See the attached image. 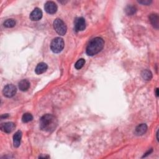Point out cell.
I'll use <instances>...</instances> for the list:
<instances>
[{
  "label": "cell",
  "instance_id": "cell-1",
  "mask_svg": "<svg viewBox=\"0 0 159 159\" xmlns=\"http://www.w3.org/2000/svg\"><path fill=\"white\" fill-rule=\"evenodd\" d=\"M40 128L45 132H52L57 128L58 120L54 116L47 114L40 119Z\"/></svg>",
  "mask_w": 159,
  "mask_h": 159
},
{
  "label": "cell",
  "instance_id": "cell-2",
  "mask_svg": "<svg viewBox=\"0 0 159 159\" xmlns=\"http://www.w3.org/2000/svg\"><path fill=\"white\" fill-rule=\"evenodd\" d=\"M104 45V40L101 38H95L91 40L87 47V54L89 56L97 55L103 49Z\"/></svg>",
  "mask_w": 159,
  "mask_h": 159
},
{
  "label": "cell",
  "instance_id": "cell-3",
  "mask_svg": "<svg viewBox=\"0 0 159 159\" xmlns=\"http://www.w3.org/2000/svg\"><path fill=\"white\" fill-rule=\"evenodd\" d=\"M64 47V42L60 38H56L53 39L50 44V49L54 53L60 52Z\"/></svg>",
  "mask_w": 159,
  "mask_h": 159
},
{
  "label": "cell",
  "instance_id": "cell-4",
  "mask_svg": "<svg viewBox=\"0 0 159 159\" xmlns=\"http://www.w3.org/2000/svg\"><path fill=\"white\" fill-rule=\"evenodd\" d=\"M54 28L57 33L60 35H64L67 33V26L65 23L60 19H56L54 21Z\"/></svg>",
  "mask_w": 159,
  "mask_h": 159
},
{
  "label": "cell",
  "instance_id": "cell-5",
  "mask_svg": "<svg viewBox=\"0 0 159 159\" xmlns=\"http://www.w3.org/2000/svg\"><path fill=\"white\" fill-rule=\"evenodd\" d=\"M17 92V88L13 84H8L3 90V93L4 97L7 98H12Z\"/></svg>",
  "mask_w": 159,
  "mask_h": 159
},
{
  "label": "cell",
  "instance_id": "cell-6",
  "mask_svg": "<svg viewBox=\"0 0 159 159\" xmlns=\"http://www.w3.org/2000/svg\"><path fill=\"white\" fill-rule=\"evenodd\" d=\"M45 11L49 14H55L57 11V4L53 1H47L44 5Z\"/></svg>",
  "mask_w": 159,
  "mask_h": 159
},
{
  "label": "cell",
  "instance_id": "cell-7",
  "mask_svg": "<svg viewBox=\"0 0 159 159\" xmlns=\"http://www.w3.org/2000/svg\"><path fill=\"white\" fill-rule=\"evenodd\" d=\"M86 28L85 20L83 18H77L75 21V29L77 32L82 31Z\"/></svg>",
  "mask_w": 159,
  "mask_h": 159
},
{
  "label": "cell",
  "instance_id": "cell-8",
  "mask_svg": "<svg viewBox=\"0 0 159 159\" xmlns=\"http://www.w3.org/2000/svg\"><path fill=\"white\" fill-rule=\"evenodd\" d=\"M42 17V12L40 9L36 8L30 14V19L33 21H37L40 20Z\"/></svg>",
  "mask_w": 159,
  "mask_h": 159
},
{
  "label": "cell",
  "instance_id": "cell-9",
  "mask_svg": "<svg viewBox=\"0 0 159 159\" xmlns=\"http://www.w3.org/2000/svg\"><path fill=\"white\" fill-rule=\"evenodd\" d=\"M15 124L12 122H8L1 125V129L6 133H11L15 129Z\"/></svg>",
  "mask_w": 159,
  "mask_h": 159
},
{
  "label": "cell",
  "instance_id": "cell-10",
  "mask_svg": "<svg viewBox=\"0 0 159 159\" xmlns=\"http://www.w3.org/2000/svg\"><path fill=\"white\" fill-rule=\"evenodd\" d=\"M147 131V126L146 124H141L137 126L135 130V134L137 136H142Z\"/></svg>",
  "mask_w": 159,
  "mask_h": 159
},
{
  "label": "cell",
  "instance_id": "cell-11",
  "mask_svg": "<svg viewBox=\"0 0 159 159\" xmlns=\"http://www.w3.org/2000/svg\"><path fill=\"white\" fill-rule=\"evenodd\" d=\"M47 68H48V66H47L46 63L44 62H41L37 65L35 69V72L38 75H40V74L44 73V72H46V70H47Z\"/></svg>",
  "mask_w": 159,
  "mask_h": 159
},
{
  "label": "cell",
  "instance_id": "cell-12",
  "mask_svg": "<svg viewBox=\"0 0 159 159\" xmlns=\"http://www.w3.org/2000/svg\"><path fill=\"white\" fill-rule=\"evenodd\" d=\"M21 138H22V132L18 131L13 136V144L15 147H18L20 146Z\"/></svg>",
  "mask_w": 159,
  "mask_h": 159
},
{
  "label": "cell",
  "instance_id": "cell-13",
  "mask_svg": "<svg viewBox=\"0 0 159 159\" xmlns=\"http://www.w3.org/2000/svg\"><path fill=\"white\" fill-rule=\"evenodd\" d=\"M19 88L22 92L28 91L30 88V83L27 80H23L19 83Z\"/></svg>",
  "mask_w": 159,
  "mask_h": 159
},
{
  "label": "cell",
  "instance_id": "cell-14",
  "mask_svg": "<svg viewBox=\"0 0 159 159\" xmlns=\"http://www.w3.org/2000/svg\"><path fill=\"white\" fill-rule=\"evenodd\" d=\"M150 22L153 26V27L155 29H158V16L156 14H151L149 17Z\"/></svg>",
  "mask_w": 159,
  "mask_h": 159
},
{
  "label": "cell",
  "instance_id": "cell-15",
  "mask_svg": "<svg viewBox=\"0 0 159 159\" xmlns=\"http://www.w3.org/2000/svg\"><path fill=\"white\" fill-rule=\"evenodd\" d=\"M141 75L143 79L146 81H149L152 78V73L150 70H144L141 73Z\"/></svg>",
  "mask_w": 159,
  "mask_h": 159
},
{
  "label": "cell",
  "instance_id": "cell-16",
  "mask_svg": "<svg viewBox=\"0 0 159 159\" xmlns=\"http://www.w3.org/2000/svg\"><path fill=\"white\" fill-rule=\"evenodd\" d=\"M3 25H4V27H6L7 28H13L15 26L16 21L13 19H7L6 21H4Z\"/></svg>",
  "mask_w": 159,
  "mask_h": 159
},
{
  "label": "cell",
  "instance_id": "cell-17",
  "mask_svg": "<svg viewBox=\"0 0 159 159\" xmlns=\"http://www.w3.org/2000/svg\"><path fill=\"white\" fill-rule=\"evenodd\" d=\"M33 119V116L30 113H25L23 114L22 117V121L24 123H28V122L31 121Z\"/></svg>",
  "mask_w": 159,
  "mask_h": 159
},
{
  "label": "cell",
  "instance_id": "cell-18",
  "mask_svg": "<svg viewBox=\"0 0 159 159\" xmlns=\"http://www.w3.org/2000/svg\"><path fill=\"white\" fill-rule=\"evenodd\" d=\"M137 11V9L135 6H128L126 8V13L128 15L131 16L133 15L134 14L136 13Z\"/></svg>",
  "mask_w": 159,
  "mask_h": 159
},
{
  "label": "cell",
  "instance_id": "cell-19",
  "mask_svg": "<svg viewBox=\"0 0 159 159\" xmlns=\"http://www.w3.org/2000/svg\"><path fill=\"white\" fill-rule=\"evenodd\" d=\"M84 63H85V60H84V59H80L76 62L75 65V67L76 69L80 70V69H81V68L84 66Z\"/></svg>",
  "mask_w": 159,
  "mask_h": 159
},
{
  "label": "cell",
  "instance_id": "cell-20",
  "mask_svg": "<svg viewBox=\"0 0 159 159\" xmlns=\"http://www.w3.org/2000/svg\"><path fill=\"white\" fill-rule=\"evenodd\" d=\"M139 3L144 5H149L152 3V1H139Z\"/></svg>",
  "mask_w": 159,
  "mask_h": 159
},
{
  "label": "cell",
  "instance_id": "cell-21",
  "mask_svg": "<svg viewBox=\"0 0 159 159\" xmlns=\"http://www.w3.org/2000/svg\"><path fill=\"white\" fill-rule=\"evenodd\" d=\"M39 158H50V157L48 155H40L39 157Z\"/></svg>",
  "mask_w": 159,
  "mask_h": 159
},
{
  "label": "cell",
  "instance_id": "cell-22",
  "mask_svg": "<svg viewBox=\"0 0 159 159\" xmlns=\"http://www.w3.org/2000/svg\"><path fill=\"white\" fill-rule=\"evenodd\" d=\"M152 149H150V151H149H149H148V152H147V153H146V155H144V157H146L147 155H149L150 153H152Z\"/></svg>",
  "mask_w": 159,
  "mask_h": 159
},
{
  "label": "cell",
  "instance_id": "cell-23",
  "mask_svg": "<svg viewBox=\"0 0 159 159\" xmlns=\"http://www.w3.org/2000/svg\"><path fill=\"white\" fill-rule=\"evenodd\" d=\"M9 117V115L8 114H4L3 116H1V118H8Z\"/></svg>",
  "mask_w": 159,
  "mask_h": 159
},
{
  "label": "cell",
  "instance_id": "cell-24",
  "mask_svg": "<svg viewBox=\"0 0 159 159\" xmlns=\"http://www.w3.org/2000/svg\"><path fill=\"white\" fill-rule=\"evenodd\" d=\"M155 93H156V96L158 97V88H157V89H156Z\"/></svg>",
  "mask_w": 159,
  "mask_h": 159
},
{
  "label": "cell",
  "instance_id": "cell-25",
  "mask_svg": "<svg viewBox=\"0 0 159 159\" xmlns=\"http://www.w3.org/2000/svg\"><path fill=\"white\" fill-rule=\"evenodd\" d=\"M158 131H157V141H158Z\"/></svg>",
  "mask_w": 159,
  "mask_h": 159
}]
</instances>
